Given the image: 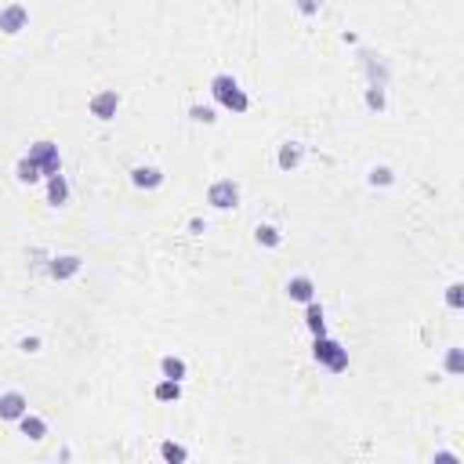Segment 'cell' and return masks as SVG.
<instances>
[{"mask_svg": "<svg viewBox=\"0 0 464 464\" xmlns=\"http://www.w3.org/2000/svg\"><path fill=\"white\" fill-rule=\"evenodd\" d=\"M87 109H91V116H95V120H102V123H106V120H113V116H116V109H120V95H116L113 87H109V91H98V95L91 98V106H87Z\"/></svg>", "mask_w": 464, "mask_h": 464, "instance_id": "obj_7", "label": "cell"}, {"mask_svg": "<svg viewBox=\"0 0 464 464\" xmlns=\"http://www.w3.org/2000/svg\"><path fill=\"white\" fill-rule=\"evenodd\" d=\"M254 239H258L261 247H280V243H283V232L276 229V225H258V229H254Z\"/></svg>", "mask_w": 464, "mask_h": 464, "instance_id": "obj_19", "label": "cell"}, {"mask_svg": "<svg viewBox=\"0 0 464 464\" xmlns=\"http://www.w3.org/2000/svg\"><path fill=\"white\" fill-rule=\"evenodd\" d=\"M312 356H316V363H323L330 370V374H345L349 370V349H341L337 341H330V337H316Z\"/></svg>", "mask_w": 464, "mask_h": 464, "instance_id": "obj_2", "label": "cell"}, {"mask_svg": "<svg viewBox=\"0 0 464 464\" xmlns=\"http://www.w3.org/2000/svg\"><path fill=\"white\" fill-rule=\"evenodd\" d=\"M305 327L312 330L316 337H327V323H323V305H319V301H308V305H305Z\"/></svg>", "mask_w": 464, "mask_h": 464, "instance_id": "obj_13", "label": "cell"}, {"mask_svg": "<svg viewBox=\"0 0 464 464\" xmlns=\"http://www.w3.org/2000/svg\"><path fill=\"white\" fill-rule=\"evenodd\" d=\"M26 22H29V8H26V4H8V8H0V29H4L8 37L22 33Z\"/></svg>", "mask_w": 464, "mask_h": 464, "instance_id": "obj_5", "label": "cell"}, {"mask_svg": "<svg viewBox=\"0 0 464 464\" xmlns=\"http://www.w3.org/2000/svg\"><path fill=\"white\" fill-rule=\"evenodd\" d=\"M29 414V399L22 392H4L0 395V421H22Z\"/></svg>", "mask_w": 464, "mask_h": 464, "instance_id": "obj_6", "label": "cell"}, {"mask_svg": "<svg viewBox=\"0 0 464 464\" xmlns=\"http://www.w3.org/2000/svg\"><path fill=\"white\" fill-rule=\"evenodd\" d=\"M15 178L22 181V185H33V181H40V167L29 160V157H22L18 160V167H15Z\"/></svg>", "mask_w": 464, "mask_h": 464, "instance_id": "obj_18", "label": "cell"}, {"mask_svg": "<svg viewBox=\"0 0 464 464\" xmlns=\"http://www.w3.org/2000/svg\"><path fill=\"white\" fill-rule=\"evenodd\" d=\"M66 200H69V181H66V174H55V178H47V203L62 207Z\"/></svg>", "mask_w": 464, "mask_h": 464, "instance_id": "obj_14", "label": "cell"}, {"mask_svg": "<svg viewBox=\"0 0 464 464\" xmlns=\"http://www.w3.org/2000/svg\"><path fill=\"white\" fill-rule=\"evenodd\" d=\"M189 116H193L196 123H214V120H218L210 106H193V109H189Z\"/></svg>", "mask_w": 464, "mask_h": 464, "instance_id": "obj_23", "label": "cell"}, {"mask_svg": "<svg viewBox=\"0 0 464 464\" xmlns=\"http://www.w3.org/2000/svg\"><path fill=\"white\" fill-rule=\"evenodd\" d=\"M152 395H157V403H178V399H181V385L178 381H160L157 388H152Z\"/></svg>", "mask_w": 464, "mask_h": 464, "instance_id": "obj_17", "label": "cell"}, {"mask_svg": "<svg viewBox=\"0 0 464 464\" xmlns=\"http://www.w3.org/2000/svg\"><path fill=\"white\" fill-rule=\"evenodd\" d=\"M160 374H164V381H185V374H189V366H185V359H178V356H164L160 359Z\"/></svg>", "mask_w": 464, "mask_h": 464, "instance_id": "obj_12", "label": "cell"}, {"mask_svg": "<svg viewBox=\"0 0 464 464\" xmlns=\"http://www.w3.org/2000/svg\"><path fill=\"white\" fill-rule=\"evenodd\" d=\"M160 457L167 464H185V460H189V450H185L181 443H174V439H164L160 443Z\"/></svg>", "mask_w": 464, "mask_h": 464, "instance_id": "obj_16", "label": "cell"}, {"mask_svg": "<svg viewBox=\"0 0 464 464\" xmlns=\"http://www.w3.org/2000/svg\"><path fill=\"white\" fill-rule=\"evenodd\" d=\"M366 181H370V185H392L395 174H392V167H374V171L366 174Z\"/></svg>", "mask_w": 464, "mask_h": 464, "instance_id": "obj_20", "label": "cell"}, {"mask_svg": "<svg viewBox=\"0 0 464 464\" xmlns=\"http://www.w3.org/2000/svg\"><path fill=\"white\" fill-rule=\"evenodd\" d=\"M301 160H305V145L301 142H283L280 145V157H276L280 171H294V167H301Z\"/></svg>", "mask_w": 464, "mask_h": 464, "instance_id": "obj_10", "label": "cell"}, {"mask_svg": "<svg viewBox=\"0 0 464 464\" xmlns=\"http://www.w3.org/2000/svg\"><path fill=\"white\" fill-rule=\"evenodd\" d=\"M29 160H33L37 167H40V178H55V174H62V157H58V145L55 142H33L29 145V152H26Z\"/></svg>", "mask_w": 464, "mask_h": 464, "instance_id": "obj_3", "label": "cell"}, {"mask_svg": "<svg viewBox=\"0 0 464 464\" xmlns=\"http://www.w3.org/2000/svg\"><path fill=\"white\" fill-rule=\"evenodd\" d=\"M210 95H214V102H218V106H225L232 113H247V109H251V98L243 95V87L229 73H218V77L210 80Z\"/></svg>", "mask_w": 464, "mask_h": 464, "instance_id": "obj_1", "label": "cell"}, {"mask_svg": "<svg viewBox=\"0 0 464 464\" xmlns=\"http://www.w3.org/2000/svg\"><path fill=\"white\" fill-rule=\"evenodd\" d=\"M131 185H135V189H160L164 171L160 167H135L131 171Z\"/></svg>", "mask_w": 464, "mask_h": 464, "instance_id": "obj_11", "label": "cell"}, {"mask_svg": "<svg viewBox=\"0 0 464 464\" xmlns=\"http://www.w3.org/2000/svg\"><path fill=\"white\" fill-rule=\"evenodd\" d=\"M366 106H370V109H385V91H381L378 84L366 91Z\"/></svg>", "mask_w": 464, "mask_h": 464, "instance_id": "obj_24", "label": "cell"}, {"mask_svg": "<svg viewBox=\"0 0 464 464\" xmlns=\"http://www.w3.org/2000/svg\"><path fill=\"white\" fill-rule=\"evenodd\" d=\"M287 294H290V301H301V305L316 301V283H312V276H294V280H287Z\"/></svg>", "mask_w": 464, "mask_h": 464, "instance_id": "obj_9", "label": "cell"}, {"mask_svg": "<svg viewBox=\"0 0 464 464\" xmlns=\"http://www.w3.org/2000/svg\"><path fill=\"white\" fill-rule=\"evenodd\" d=\"M431 464H460V457L453 450H436V460H431Z\"/></svg>", "mask_w": 464, "mask_h": 464, "instance_id": "obj_25", "label": "cell"}, {"mask_svg": "<svg viewBox=\"0 0 464 464\" xmlns=\"http://www.w3.org/2000/svg\"><path fill=\"white\" fill-rule=\"evenodd\" d=\"M464 370V349H450L446 352V374H460Z\"/></svg>", "mask_w": 464, "mask_h": 464, "instance_id": "obj_21", "label": "cell"}, {"mask_svg": "<svg viewBox=\"0 0 464 464\" xmlns=\"http://www.w3.org/2000/svg\"><path fill=\"white\" fill-rule=\"evenodd\" d=\"M80 254H58V258H51V265H47V276L51 280H73V276L80 272Z\"/></svg>", "mask_w": 464, "mask_h": 464, "instance_id": "obj_8", "label": "cell"}, {"mask_svg": "<svg viewBox=\"0 0 464 464\" xmlns=\"http://www.w3.org/2000/svg\"><path fill=\"white\" fill-rule=\"evenodd\" d=\"M18 428H22V436H29L33 443H40V439L47 436V421L37 417V414H26V417L18 421Z\"/></svg>", "mask_w": 464, "mask_h": 464, "instance_id": "obj_15", "label": "cell"}, {"mask_svg": "<svg viewBox=\"0 0 464 464\" xmlns=\"http://www.w3.org/2000/svg\"><path fill=\"white\" fill-rule=\"evenodd\" d=\"M207 203L214 207V210H232L236 203H239V185L232 181V178H218L207 189Z\"/></svg>", "mask_w": 464, "mask_h": 464, "instance_id": "obj_4", "label": "cell"}, {"mask_svg": "<svg viewBox=\"0 0 464 464\" xmlns=\"http://www.w3.org/2000/svg\"><path fill=\"white\" fill-rule=\"evenodd\" d=\"M18 349H22V352H40V337H22Z\"/></svg>", "mask_w": 464, "mask_h": 464, "instance_id": "obj_26", "label": "cell"}, {"mask_svg": "<svg viewBox=\"0 0 464 464\" xmlns=\"http://www.w3.org/2000/svg\"><path fill=\"white\" fill-rule=\"evenodd\" d=\"M446 305L450 308H464V283H450L446 287Z\"/></svg>", "mask_w": 464, "mask_h": 464, "instance_id": "obj_22", "label": "cell"}]
</instances>
